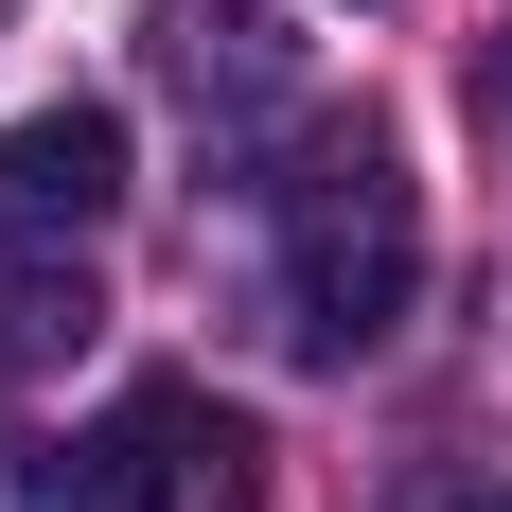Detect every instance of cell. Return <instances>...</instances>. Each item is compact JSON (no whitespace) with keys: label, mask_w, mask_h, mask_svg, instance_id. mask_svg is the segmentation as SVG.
<instances>
[{"label":"cell","mask_w":512,"mask_h":512,"mask_svg":"<svg viewBox=\"0 0 512 512\" xmlns=\"http://www.w3.org/2000/svg\"><path fill=\"white\" fill-rule=\"evenodd\" d=\"M0 18H18V0H0Z\"/></svg>","instance_id":"8"},{"label":"cell","mask_w":512,"mask_h":512,"mask_svg":"<svg viewBox=\"0 0 512 512\" xmlns=\"http://www.w3.org/2000/svg\"><path fill=\"white\" fill-rule=\"evenodd\" d=\"M230 460H248V424L159 371V389H124L106 424H71L36 460V512H195V495H230Z\"/></svg>","instance_id":"2"},{"label":"cell","mask_w":512,"mask_h":512,"mask_svg":"<svg viewBox=\"0 0 512 512\" xmlns=\"http://www.w3.org/2000/svg\"><path fill=\"white\" fill-rule=\"evenodd\" d=\"M71 336H89V265H18L0 283V371H53Z\"/></svg>","instance_id":"5"},{"label":"cell","mask_w":512,"mask_h":512,"mask_svg":"<svg viewBox=\"0 0 512 512\" xmlns=\"http://www.w3.org/2000/svg\"><path fill=\"white\" fill-rule=\"evenodd\" d=\"M460 512H512V495H460Z\"/></svg>","instance_id":"7"},{"label":"cell","mask_w":512,"mask_h":512,"mask_svg":"<svg viewBox=\"0 0 512 512\" xmlns=\"http://www.w3.org/2000/svg\"><path fill=\"white\" fill-rule=\"evenodd\" d=\"M124 212V106H36V124H0V248L18 265H71Z\"/></svg>","instance_id":"3"},{"label":"cell","mask_w":512,"mask_h":512,"mask_svg":"<svg viewBox=\"0 0 512 512\" xmlns=\"http://www.w3.org/2000/svg\"><path fill=\"white\" fill-rule=\"evenodd\" d=\"M477 124H495V142H512V18H495V36H477Z\"/></svg>","instance_id":"6"},{"label":"cell","mask_w":512,"mask_h":512,"mask_svg":"<svg viewBox=\"0 0 512 512\" xmlns=\"http://www.w3.org/2000/svg\"><path fill=\"white\" fill-rule=\"evenodd\" d=\"M424 283V195H407V142L371 106H318L283 177H265V301H283V354L301 371H354Z\"/></svg>","instance_id":"1"},{"label":"cell","mask_w":512,"mask_h":512,"mask_svg":"<svg viewBox=\"0 0 512 512\" xmlns=\"http://www.w3.org/2000/svg\"><path fill=\"white\" fill-rule=\"evenodd\" d=\"M159 89L195 106V124H265V106L301 89V36L265 18V0H159Z\"/></svg>","instance_id":"4"}]
</instances>
